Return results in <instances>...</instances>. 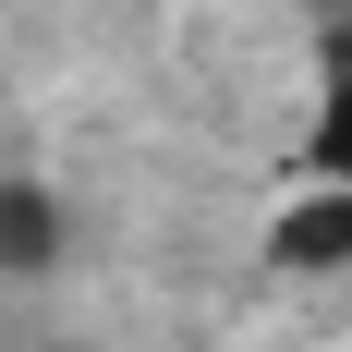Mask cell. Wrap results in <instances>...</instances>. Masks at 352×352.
Wrapping results in <instances>:
<instances>
[{
    "instance_id": "cell-1",
    "label": "cell",
    "mask_w": 352,
    "mask_h": 352,
    "mask_svg": "<svg viewBox=\"0 0 352 352\" xmlns=\"http://www.w3.org/2000/svg\"><path fill=\"white\" fill-rule=\"evenodd\" d=\"M267 267L280 280H352V195L340 182H292L267 207Z\"/></svg>"
},
{
    "instance_id": "cell-2",
    "label": "cell",
    "mask_w": 352,
    "mask_h": 352,
    "mask_svg": "<svg viewBox=\"0 0 352 352\" xmlns=\"http://www.w3.org/2000/svg\"><path fill=\"white\" fill-rule=\"evenodd\" d=\"M61 243H73L61 195H49L36 170H12V182H0V280H49V267H61Z\"/></svg>"
},
{
    "instance_id": "cell-3",
    "label": "cell",
    "mask_w": 352,
    "mask_h": 352,
    "mask_svg": "<svg viewBox=\"0 0 352 352\" xmlns=\"http://www.w3.org/2000/svg\"><path fill=\"white\" fill-rule=\"evenodd\" d=\"M304 182L352 195V36L316 49V109H304Z\"/></svg>"
}]
</instances>
